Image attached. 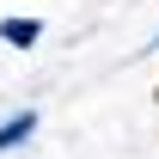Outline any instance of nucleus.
<instances>
[{"instance_id": "nucleus-1", "label": "nucleus", "mask_w": 159, "mask_h": 159, "mask_svg": "<svg viewBox=\"0 0 159 159\" xmlns=\"http://www.w3.org/2000/svg\"><path fill=\"white\" fill-rule=\"evenodd\" d=\"M0 43L6 49H37L43 43V19H0Z\"/></svg>"}, {"instance_id": "nucleus-2", "label": "nucleus", "mask_w": 159, "mask_h": 159, "mask_svg": "<svg viewBox=\"0 0 159 159\" xmlns=\"http://www.w3.org/2000/svg\"><path fill=\"white\" fill-rule=\"evenodd\" d=\"M31 135H37V110H12V116L0 122V153H12V147H25Z\"/></svg>"}, {"instance_id": "nucleus-3", "label": "nucleus", "mask_w": 159, "mask_h": 159, "mask_svg": "<svg viewBox=\"0 0 159 159\" xmlns=\"http://www.w3.org/2000/svg\"><path fill=\"white\" fill-rule=\"evenodd\" d=\"M153 49H159V31H153Z\"/></svg>"}]
</instances>
